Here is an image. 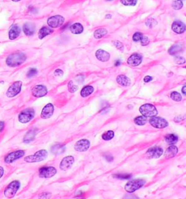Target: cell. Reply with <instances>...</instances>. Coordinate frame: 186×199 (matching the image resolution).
Instances as JSON below:
<instances>
[{"instance_id":"cell-43","label":"cell","mask_w":186,"mask_h":199,"mask_svg":"<svg viewBox=\"0 0 186 199\" xmlns=\"http://www.w3.org/2000/svg\"><path fill=\"white\" fill-rule=\"evenodd\" d=\"M149 42H150L149 39L146 36H142L141 39H140V42H141V44L142 46H146V45H148L149 44Z\"/></svg>"},{"instance_id":"cell-35","label":"cell","mask_w":186,"mask_h":199,"mask_svg":"<svg viewBox=\"0 0 186 199\" xmlns=\"http://www.w3.org/2000/svg\"><path fill=\"white\" fill-rule=\"evenodd\" d=\"M170 97L172 100L176 101V102H179V101L182 100L181 95L177 92H172L170 95Z\"/></svg>"},{"instance_id":"cell-21","label":"cell","mask_w":186,"mask_h":199,"mask_svg":"<svg viewBox=\"0 0 186 199\" xmlns=\"http://www.w3.org/2000/svg\"><path fill=\"white\" fill-rule=\"evenodd\" d=\"M177 152H178V148L174 146H171L166 150L164 156H165L166 159H172V158H174L177 154Z\"/></svg>"},{"instance_id":"cell-40","label":"cell","mask_w":186,"mask_h":199,"mask_svg":"<svg viewBox=\"0 0 186 199\" xmlns=\"http://www.w3.org/2000/svg\"><path fill=\"white\" fill-rule=\"evenodd\" d=\"M157 22L153 18H150V19H148L146 21V25H148V26L149 28H153V26H155L156 25Z\"/></svg>"},{"instance_id":"cell-15","label":"cell","mask_w":186,"mask_h":199,"mask_svg":"<svg viewBox=\"0 0 186 199\" xmlns=\"http://www.w3.org/2000/svg\"><path fill=\"white\" fill-rule=\"evenodd\" d=\"M31 92L35 97H42L47 94V89L44 85H36L32 89Z\"/></svg>"},{"instance_id":"cell-52","label":"cell","mask_w":186,"mask_h":199,"mask_svg":"<svg viewBox=\"0 0 186 199\" xmlns=\"http://www.w3.org/2000/svg\"><path fill=\"white\" fill-rule=\"evenodd\" d=\"M4 175V169L3 167H2V166H0V178H2V177H3Z\"/></svg>"},{"instance_id":"cell-55","label":"cell","mask_w":186,"mask_h":199,"mask_svg":"<svg viewBox=\"0 0 186 199\" xmlns=\"http://www.w3.org/2000/svg\"><path fill=\"white\" fill-rule=\"evenodd\" d=\"M105 18H111V15H107V16H105Z\"/></svg>"},{"instance_id":"cell-18","label":"cell","mask_w":186,"mask_h":199,"mask_svg":"<svg viewBox=\"0 0 186 199\" xmlns=\"http://www.w3.org/2000/svg\"><path fill=\"white\" fill-rule=\"evenodd\" d=\"M172 29L176 34H183L185 31V25L181 21H174L172 25Z\"/></svg>"},{"instance_id":"cell-32","label":"cell","mask_w":186,"mask_h":199,"mask_svg":"<svg viewBox=\"0 0 186 199\" xmlns=\"http://www.w3.org/2000/svg\"><path fill=\"white\" fill-rule=\"evenodd\" d=\"M134 122L137 125H139V126H143L147 123V117L144 116H137L135 118Z\"/></svg>"},{"instance_id":"cell-13","label":"cell","mask_w":186,"mask_h":199,"mask_svg":"<svg viewBox=\"0 0 186 199\" xmlns=\"http://www.w3.org/2000/svg\"><path fill=\"white\" fill-rule=\"evenodd\" d=\"M90 142L88 140L82 139L76 142L74 145V149L79 152H84L90 148Z\"/></svg>"},{"instance_id":"cell-6","label":"cell","mask_w":186,"mask_h":199,"mask_svg":"<svg viewBox=\"0 0 186 199\" xmlns=\"http://www.w3.org/2000/svg\"><path fill=\"white\" fill-rule=\"evenodd\" d=\"M35 116V111L33 109H26L23 110L18 115V121L22 124L31 122Z\"/></svg>"},{"instance_id":"cell-23","label":"cell","mask_w":186,"mask_h":199,"mask_svg":"<svg viewBox=\"0 0 186 199\" xmlns=\"http://www.w3.org/2000/svg\"><path fill=\"white\" fill-rule=\"evenodd\" d=\"M66 150V146L64 145L58 143V144H55L51 148V151L53 154L55 155H60V154H63V153H65V151Z\"/></svg>"},{"instance_id":"cell-2","label":"cell","mask_w":186,"mask_h":199,"mask_svg":"<svg viewBox=\"0 0 186 199\" xmlns=\"http://www.w3.org/2000/svg\"><path fill=\"white\" fill-rule=\"evenodd\" d=\"M146 184V180L142 179H137L131 180L127 183L124 186V189L129 193H133L140 188H141Z\"/></svg>"},{"instance_id":"cell-11","label":"cell","mask_w":186,"mask_h":199,"mask_svg":"<svg viewBox=\"0 0 186 199\" xmlns=\"http://www.w3.org/2000/svg\"><path fill=\"white\" fill-rule=\"evenodd\" d=\"M163 149L160 148V147L156 146L149 148L147 150L146 155L148 159H158V158H159L161 155H163Z\"/></svg>"},{"instance_id":"cell-48","label":"cell","mask_w":186,"mask_h":199,"mask_svg":"<svg viewBox=\"0 0 186 199\" xmlns=\"http://www.w3.org/2000/svg\"><path fill=\"white\" fill-rule=\"evenodd\" d=\"M55 74L56 76H61L63 74V71L60 70V69H57V70H55Z\"/></svg>"},{"instance_id":"cell-39","label":"cell","mask_w":186,"mask_h":199,"mask_svg":"<svg viewBox=\"0 0 186 199\" xmlns=\"http://www.w3.org/2000/svg\"><path fill=\"white\" fill-rule=\"evenodd\" d=\"M114 44L116 48H117L119 50L123 52L124 51V45L122 42H120L119 41H114Z\"/></svg>"},{"instance_id":"cell-29","label":"cell","mask_w":186,"mask_h":199,"mask_svg":"<svg viewBox=\"0 0 186 199\" xmlns=\"http://www.w3.org/2000/svg\"><path fill=\"white\" fill-rule=\"evenodd\" d=\"M94 92V88L92 86H86L81 91V96L82 97H86Z\"/></svg>"},{"instance_id":"cell-31","label":"cell","mask_w":186,"mask_h":199,"mask_svg":"<svg viewBox=\"0 0 186 199\" xmlns=\"http://www.w3.org/2000/svg\"><path fill=\"white\" fill-rule=\"evenodd\" d=\"M107 34V30L105 29H97L94 33V36L95 39H100Z\"/></svg>"},{"instance_id":"cell-57","label":"cell","mask_w":186,"mask_h":199,"mask_svg":"<svg viewBox=\"0 0 186 199\" xmlns=\"http://www.w3.org/2000/svg\"><path fill=\"white\" fill-rule=\"evenodd\" d=\"M107 1H111V0H107Z\"/></svg>"},{"instance_id":"cell-41","label":"cell","mask_w":186,"mask_h":199,"mask_svg":"<svg viewBox=\"0 0 186 199\" xmlns=\"http://www.w3.org/2000/svg\"><path fill=\"white\" fill-rule=\"evenodd\" d=\"M51 197V193L50 192H42L41 193L40 196H39V198L40 199H49Z\"/></svg>"},{"instance_id":"cell-46","label":"cell","mask_w":186,"mask_h":199,"mask_svg":"<svg viewBox=\"0 0 186 199\" xmlns=\"http://www.w3.org/2000/svg\"><path fill=\"white\" fill-rule=\"evenodd\" d=\"M123 199H140L137 196L134 194H127L125 195Z\"/></svg>"},{"instance_id":"cell-51","label":"cell","mask_w":186,"mask_h":199,"mask_svg":"<svg viewBox=\"0 0 186 199\" xmlns=\"http://www.w3.org/2000/svg\"><path fill=\"white\" fill-rule=\"evenodd\" d=\"M4 128H5V123L3 122H0V132L3 131Z\"/></svg>"},{"instance_id":"cell-17","label":"cell","mask_w":186,"mask_h":199,"mask_svg":"<svg viewBox=\"0 0 186 199\" xmlns=\"http://www.w3.org/2000/svg\"><path fill=\"white\" fill-rule=\"evenodd\" d=\"M142 56L139 54H133L127 60V63L131 66H137L141 63L142 62Z\"/></svg>"},{"instance_id":"cell-45","label":"cell","mask_w":186,"mask_h":199,"mask_svg":"<svg viewBox=\"0 0 186 199\" xmlns=\"http://www.w3.org/2000/svg\"><path fill=\"white\" fill-rule=\"evenodd\" d=\"M174 61L176 62L177 64H184L185 60L183 57H176L174 58Z\"/></svg>"},{"instance_id":"cell-42","label":"cell","mask_w":186,"mask_h":199,"mask_svg":"<svg viewBox=\"0 0 186 199\" xmlns=\"http://www.w3.org/2000/svg\"><path fill=\"white\" fill-rule=\"evenodd\" d=\"M142 36V34L141 33H140V32H137V33H135L133 35V39L134 42H139V41H140V39H141Z\"/></svg>"},{"instance_id":"cell-4","label":"cell","mask_w":186,"mask_h":199,"mask_svg":"<svg viewBox=\"0 0 186 199\" xmlns=\"http://www.w3.org/2000/svg\"><path fill=\"white\" fill-rule=\"evenodd\" d=\"M21 187V183L18 180L12 181L5 188L4 194L8 198H13L17 193V191L19 190Z\"/></svg>"},{"instance_id":"cell-5","label":"cell","mask_w":186,"mask_h":199,"mask_svg":"<svg viewBox=\"0 0 186 199\" xmlns=\"http://www.w3.org/2000/svg\"><path fill=\"white\" fill-rule=\"evenodd\" d=\"M139 111L142 116L146 117H153L158 114V111L153 105L151 104H144L140 107Z\"/></svg>"},{"instance_id":"cell-14","label":"cell","mask_w":186,"mask_h":199,"mask_svg":"<svg viewBox=\"0 0 186 199\" xmlns=\"http://www.w3.org/2000/svg\"><path fill=\"white\" fill-rule=\"evenodd\" d=\"M74 163V158L71 155H68V156L65 157L64 159L60 162V168L61 170L66 171L70 169L72 165Z\"/></svg>"},{"instance_id":"cell-34","label":"cell","mask_w":186,"mask_h":199,"mask_svg":"<svg viewBox=\"0 0 186 199\" xmlns=\"http://www.w3.org/2000/svg\"><path fill=\"white\" fill-rule=\"evenodd\" d=\"M114 137V132L111 130L106 132H105L102 135L103 140H111L113 139Z\"/></svg>"},{"instance_id":"cell-25","label":"cell","mask_w":186,"mask_h":199,"mask_svg":"<svg viewBox=\"0 0 186 199\" xmlns=\"http://www.w3.org/2000/svg\"><path fill=\"white\" fill-rule=\"evenodd\" d=\"M116 81L123 86H128L130 85L131 81L128 77L125 75H119L116 78Z\"/></svg>"},{"instance_id":"cell-36","label":"cell","mask_w":186,"mask_h":199,"mask_svg":"<svg viewBox=\"0 0 186 199\" xmlns=\"http://www.w3.org/2000/svg\"><path fill=\"white\" fill-rule=\"evenodd\" d=\"M113 177L114 178L119 179H130L132 177V174H113Z\"/></svg>"},{"instance_id":"cell-19","label":"cell","mask_w":186,"mask_h":199,"mask_svg":"<svg viewBox=\"0 0 186 199\" xmlns=\"http://www.w3.org/2000/svg\"><path fill=\"white\" fill-rule=\"evenodd\" d=\"M23 32H24L26 35L32 36L34 33H35V31H36L35 24L31 22H27L23 25Z\"/></svg>"},{"instance_id":"cell-7","label":"cell","mask_w":186,"mask_h":199,"mask_svg":"<svg viewBox=\"0 0 186 199\" xmlns=\"http://www.w3.org/2000/svg\"><path fill=\"white\" fill-rule=\"evenodd\" d=\"M149 123H150L151 126L157 129L166 128L169 125L167 121L165 120L163 118L157 117V116L151 117L150 120H149Z\"/></svg>"},{"instance_id":"cell-33","label":"cell","mask_w":186,"mask_h":199,"mask_svg":"<svg viewBox=\"0 0 186 199\" xmlns=\"http://www.w3.org/2000/svg\"><path fill=\"white\" fill-rule=\"evenodd\" d=\"M172 6L173 9H174L176 10H180L183 6V2H182V0H172Z\"/></svg>"},{"instance_id":"cell-54","label":"cell","mask_w":186,"mask_h":199,"mask_svg":"<svg viewBox=\"0 0 186 199\" xmlns=\"http://www.w3.org/2000/svg\"><path fill=\"white\" fill-rule=\"evenodd\" d=\"M120 65H121V61H120V60H117V61L116 62L115 66H120Z\"/></svg>"},{"instance_id":"cell-37","label":"cell","mask_w":186,"mask_h":199,"mask_svg":"<svg viewBox=\"0 0 186 199\" xmlns=\"http://www.w3.org/2000/svg\"><path fill=\"white\" fill-rule=\"evenodd\" d=\"M137 0H121L122 5L125 6H135L137 4Z\"/></svg>"},{"instance_id":"cell-8","label":"cell","mask_w":186,"mask_h":199,"mask_svg":"<svg viewBox=\"0 0 186 199\" xmlns=\"http://www.w3.org/2000/svg\"><path fill=\"white\" fill-rule=\"evenodd\" d=\"M57 170L53 166H44L40 169L39 171V175L42 178H50L55 176Z\"/></svg>"},{"instance_id":"cell-44","label":"cell","mask_w":186,"mask_h":199,"mask_svg":"<svg viewBox=\"0 0 186 199\" xmlns=\"http://www.w3.org/2000/svg\"><path fill=\"white\" fill-rule=\"evenodd\" d=\"M36 73H37V70H36V68H31L30 70L28 71L27 73V76L28 77H32L34 76H35Z\"/></svg>"},{"instance_id":"cell-38","label":"cell","mask_w":186,"mask_h":199,"mask_svg":"<svg viewBox=\"0 0 186 199\" xmlns=\"http://www.w3.org/2000/svg\"><path fill=\"white\" fill-rule=\"evenodd\" d=\"M68 86L69 92L71 93L75 92L76 91H77L78 90V86H76L75 84H73V81H69L68 84Z\"/></svg>"},{"instance_id":"cell-27","label":"cell","mask_w":186,"mask_h":199,"mask_svg":"<svg viewBox=\"0 0 186 199\" xmlns=\"http://www.w3.org/2000/svg\"><path fill=\"white\" fill-rule=\"evenodd\" d=\"M53 33V30L51 28L44 26L40 30V31H39V34H38L39 38H40V39H42L44 38L46 36L49 35V34Z\"/></svg>"},{"instance_id":"cell-20","label":"cell","mask_w":186,"mask_h":199,"mask_svg":"<svg viewBox=\"0 0 186 199\" xmlns=\"http://www.w3.org/2000/svg\"><path fill=\"white\" fill-rule=\"evenodd\" d=\"M95 55L98 60L102 62H107L110 58V55L108 52L103 50V49H98L97 50Z\"/></svg>"},{"instance_id":"cell-47","label":"cell","mask_w":186,"mask_h":199,"mask_svg":"<svg viewBox=\"0 0 186 199\" xmlns=\"http://www.w3.org/2000/svg\"><path fill=\"white\" fill-rule=\"evenodd\" d=\"M185 116H177V117L175 118L174 121L177 123H179V122H183V121L185 120Z\"/></svg>"},{"instance_id":"cell-3","label":"cell","mask_w":186,"mask_h":199,"mask_svg":"<svg viewBox=\"0 0 186 199\" xmlns=\"http://www.w3.org/2000/svg\"><path fill=\"white\" fill-rule=\"evenodd\" d=\"M47 155L48 154L46 150H40L33 155L26 157L24 161L27 163H36V162L42 161L47 159Z\"/></svg>"},{"instance_id":"cell-49","label":"cell","mask_w":186,"mask_h":199,"mask_svg":"<svg viewBox=\"0 0 186 199\" xmlns=\"http://www.w3.org/2000/svg\"><path fill=\"white\" fill-rule=\"evenodd\" d=\"M105 158L108 161H113V160H114L113 156H112V155H106L105 156Z\"/></svg>"},{"instance_id":"cell-9","label":"cell","mask_w":186,"mask_h":199,"mask_svg":"<svg viewBox=\"0 0 186 199\" xmlns=\"http://www.w3.org/2000/svg\"><path fill=\"white\" fill-rule=\"evenodd\" d=\"M21 86H22V82L21 81L14 82L7 90L6 95L8 97H13L16 96L17 95L20 93Z\"/></svg>"},{"instance_id":"cell-26","label":"cell","mask_w":186,"mask_h":199,"mask_svg":"<svg viewBox=\"0 0 186 199\" xmlns=\"http://www.w3.org/2000/svg\"><path fill=\"white\" fill-rule=\"evenodd\" d=\"M183 48L184 47L183 44H175L174 45H172V46L170 48V49H169V53L172 55H176V54L183 51Z\"/></svg>"},{"instance_id":"cell-30","label":"cell","mask_w":186,"mask_h":199,"mask_svg":"<svg viewBox=\"0 0 186 199\" xmlns=\"http://www.w3.org/2000/svg\"><path fill=\"white\" fill-rule=\"evenodd\" d=\"M165 140L167 143L170 145H174L177 143V141H178V137L176 135H174V134H170V135H167L166 136Z\"/></svg>"},{"instance_id":"cell-53","label":"cell","mask_w":186,"mask_h":199,"mask_svg":"<svg viewBox=\"0 0 186 199\" xmlns=\"http://www.w3.org/2000/svg\"><path fill=\"white\" fill-rule=\"evenodd\" d=\"M185 89H186V86H185H185H183V89H182V92H183V95H186V90H185Z\"/></svg>"},{"instance_id":"cell-22","label":"cell","mask_w":186,"mask_h":199,"mask_svg":"<svg viewBox=\"0 0 186 199\" xmlns=\"http://www.w3.org/2000/svg\"><path fill=\"white\" fill-rule=\"evenodd\" d=\"M21 34V29L18 25H12L11 29L9 31V38L10 39L14 40L16 38L18 37V36Z\"/></svg>"},{"instance_id":"cell-16","label":"cell","mask_w":186,"mask_h":199,"mask_svg":"<svg viewBox=\"0 0 186 199\" xmlns=\"http://www.w3.org/2000/svg\"><path fill=\"white\" fill-rule=\"evenodd\" d=\"M54 113V105L52 103H48L45 105L44 109H42V113H41V117L43 119H47L53 116Z\"/></svg>"},{"instance_id":"cell-50","label":"cell","mask_w":186,"mask_h":199,"mask_svg":"<svg viewBox=\"0 0 186 199\" xmlns=\"http://www.w3.org/2000/svg\"><path fill=\"white\" fill-rule=\"evenodd\" d=\"M152 79H153V78L150 76H146L144 78V81L145 82H149V81H151Z\"/></svg>"},{"instance_id":"cell-10","label":"cell","mask_w":186,"mask_h":199,"mask_svg":"<svg viewBox=\"0 0 186 199\" xmlns=\"http://www.w3.org/2000/svg\"><path fill=\"white\" fill-rule=\"evenodd\" d=\"M25 155V151L22 150H19L14 151V152L10 153L5 158V161L7 164H11L16 160L22 158Z\"/></svg>"},{"instance_id":"cell-24","label":"cell","mask_w":186,"mask_h":199,"mask_svg":"<svg viewBox=\"0 0 186 199\" xmlns=\"http://www.w3.org/2000/svg\"><path fill=\"white\" fill-rule=\"evenodd\" d=\"M37 133V130L36 129H31L26 134L24 138H23V142L26 143H29L33 141L35 139L36 135Z\"/></svg>"},{"instance_id":"cell-12","label":"cell","mask_w":186,"mask_h":199,"mask_svg":"<svg viewBox=\"0 0 186 199\" xmlns=\"http://www.w3.org/2000/svg\"><path fill=\"white\" fill-rule=\"evenodd\" d=\"M65 19L61 16H55L50 17L47 21V24L51 28H58L64 23Z\"/></svg>"},{"instance_id":"cell-56","label":"cell","mask_w":186,"mask_h":199,"mask_svg":"<svg viewBox=\"0 0 186 199\" xmlns=\"http://www.w3.org/2000/svg\"><path fill=\"white\" fill-rule=\"evenodd\" d=\"M12 1H13V2H18V1H20V0H12Z\"/></svg>"},{"instance_id":"cell-28","label":"cell","mask_w":186,"mask_h":199,"mask_svg":"<svg viewBox=\"0 0 186 199\" xmlns=\"http://www.w3.org/2000/svg\"><path fill=\"white\" fill-rule=\"evenodd\" d=\"M70 31L73 34H80L84 31V28L81 24L79 23H74L70 26Z\"/></svg>"},{"instance_id":"cell-1","label":"cell","mask_w":186,"mask_h":199,"mask_svg":"<svg viewBox=\"0 0 186 199\" xmlns=\"http://www.w3.org/2000/svg\"><path fill=\"white\" fill-rule=\"evenodd\" d=\"M26 60V56L23 53H16L9 55L6 60V63L10 67L21 66Z\"/></svg>"}]
</instances>
